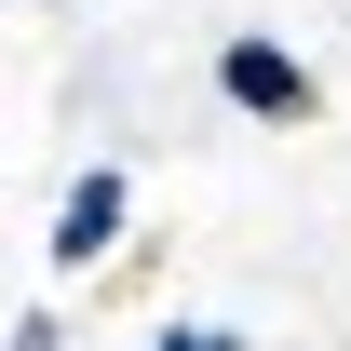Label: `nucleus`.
<instances>
[{
    "instance_id": "obj_1",
    "label": "nucleus",
    "mask_w": 351,
    "mask_h": 351,
    "mask_svg": "<svg viewBox=\"0 0 351 351\" xmlns=\"http://www.w3.org/2000/svg\"><path fill=\"white\" fill-rule=\"evenodd\" d=\"M217 95L243 108V122H311V68H298L284 41H257V27L217 41Z\"/></svg>"
},
{
    "instance_id": "obj_2",
    "label": "nucleus",
    "mask_w": 351,
    "mask_h": 351,
    "mask_svg": "<svg viewBox=\"0 0 351 351\" xmlns=\"http://www.w3.org/2000/svg\"><path fill=\"white\" fill-rule=\"evenodd\" d=\"M108 243H122V176L95 162V176H68V203H54V257H68V270H95Z\"/></svg>"
},
{
    "instance_id": "obj_3",
    "label": "nucleus",
    "mask_w": 351,
    "mask_h": 351,
    "mask_svg": "<svg viewBox=\"0 0 351 351\" xmlns=\"http://www.w3.org/2000/svg\"><path fill=\"white\" fill-rule=\"evenodd\" d=\"M162 351H243V338H230V324H176Z\"/></svg>"
}]
</instances>
